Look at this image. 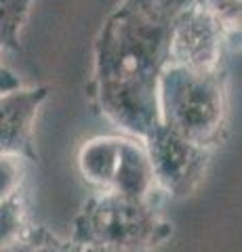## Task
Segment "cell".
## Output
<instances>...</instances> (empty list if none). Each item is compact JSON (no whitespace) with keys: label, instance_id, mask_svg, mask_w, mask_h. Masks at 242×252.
<instances>
[{"label":"cell","instance_id":"2","mask_svg":"<svg viewBox=\"0 0 242 252\" xmlns=\"http://www.w3.org/2000/svg\"><path fill=\"white\" fill-rule=\"evenodd\" d=\"M171 235L173 225L158 210V200L104 191L82 204L69 242L78 252H152Z\"/></svg>","mask_w":242,"mask_h":252},{"label":"cell","instance_id":"9","mask_svg":"<svg viewBox=\"0 0 242 252\" xmlns=\"http://www.w3.org/2000/svg\"><path fill=\"white\" fill-rule=\"evenodd\" d=\"M34 0H0V51H19V34Z\"/></svg>","mask_w":242,"mask_h":252},{"label":"cell","instance_id":"1","mask_svg":"<svg viewBox=\"0 0 242 252\" xmlns=\"http://www.w3.org/2000/svg\"><path fill=\"white\" fill-rule=\"evenodd\" d=\"M173 21L165 11L122 0L95 38L91 105L143 141L160 126L158 80L169 65Z\"/></svg>","mask_w":242,"mask_h":252},{"label":"cell","instance_id":"3","mask_svg":"<svg viewBox=\"0 0 242 252\" xmlns=\"http://www.w3.org/2000/svg\"><path fill=\"white\" fill-rule=\"evenodd\" d=\"M160 124L190 143L213 149L225 128V72H196L169 65L158 80Z\"/></svg>","mask_w":242,"mask_h":252},{"label":"cell","instance_id":"11","mask_svg":"<svg viewBox=\"0 0 242 252\" xmlns=\"http://www.w3.org/2000/svg\"><path fill=\"white\" fill-rule=\"evenodd\" d=\"M221 19L232 36H240V0H198Z\"/></svg>","mask_w":242,"mask_h":252},{"label":"cell","instance_id":"8","mask_svg":"<svg viewBox=\"0 0 242 252\" xmlns=\"http://www.w3.org/2000/svg\"><path fill=\"white\" fill-rule=\"evenodd\" d=\"M30 227L32 225L28 223L26 195L21 189L0 200V246L19 240Z\"/></svg>","mask_w":242,"mask_h":252},{"label":"cell","instance_id":"4","mask_svg":"<svg viewBox=\"0 0 242 252\" xmlns=\"http://www.w3.org/2000/svg\"><path fill=\"white\" fill-rule=\"evenodd\" d=\"M78 168L82 177L135 200H158L160 187L145 145L124 137H97L87 141L78 154Z\"/></svg>","mask_w":242,"mask_h":252},{"label":"cell","instance_id":"5","mask_svg":"<svg viewBox=\"0 0 242 252\" xmlns=\"http://www.w3.org/2000/svg\"><path fill=\"white\" fill-rule=\"evenodd\" d=\"M143 143L162 193L185 198L198 187L210 162L208 147L190 143L165 124H160Z\"/></svg>","mask_w":242,"mask_h":252},{"label":"cell","instance_id":"10","mask_svg":"<svg viewBox=\"0 0 242 252\" xmlns=\"http://www.w3.org/2000/svg\"><path fill=\"white\" fill-rule=\"evenodd\" d=\"M21 181H23L21 158L0 154V200L21 189Z\"/></svg>","mask_w":242,"mask_h":252},{"label":"cell","instance_id":"14","mask_svg":"<svg viewBox=\"0 0 242 252\" xmlns=\"http://www.w3.org/2000/svg\"><path fill=\"white\" fill-rule=\"evenodd\" d=\"M19 86H21L19 78L15 76L6 65H2V61H0V93H9V91L19 89Z\"/></svg>","mask_w":242,"mask_h":252},{"label":"cell","instance_id":"12","mask_svg":"<svg viewBox=\"0 0 242 252\" xmlns=\"http://www.w3.org/2000/svg\"><path fill=\"white\" fill-rule=\"evenodd\" d=\"M30 252H78V250L74 248V244L69 240H61L55 233H51L46 227H42L40 238H38L36 246Z\"/></svg>","mask_w":242,"mask_h":252},{"label":"cell","instance_id":"6","mask_svg":"<svg viewBox=\"0 0 242 252\" xmlns=\"http://www.w3.org/2000/svg\"><path fill=\"white\" fill-rule=\"evenodd\" d=\"M232 36L221 19L202 2L190 4L173 21L169 44V63L196 72L221 69L223 42Z\"/></svg>","mask_w":242,"mask_h":252},{"label":"cell","instance_id":"13","mask_svg":"<svg viewBox=\"0 0 242 252\" xmlns=\"http://www.w3.org/2000/svg\"><path fill=\"white\" fill-rule=\"evenodd\" d=\"M40 231H42V227H30L19 240L6 244V246H0V252H30L36 246L38 238H40Z\"/></svg>","mask_w":242,"mask_h":252},{"label":"cell","instance_id":"7","mask_svg":"<svg viewBox=\"0 0 242 252\" xmlns=\"http://www.w3.org/2000/svg\"><path fill=\"white\" fill-rule=\"evenodd\" d=\"M49 97V86L15 89L0 93V154L36 162L34 120Z\"/></svg>","mask_w":242,"mask_h":252}]
</instances>
